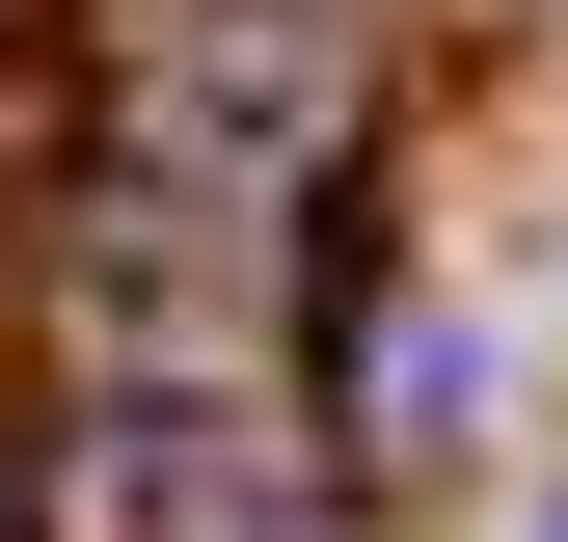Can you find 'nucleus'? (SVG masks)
I'll return each instance as SVG.
<instances>
[]
</instances>
